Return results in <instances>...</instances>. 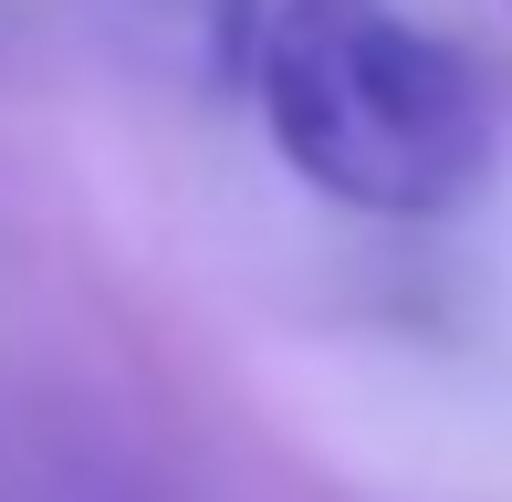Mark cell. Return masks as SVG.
Segmentation results:
<instances>
[{"instance_id":"6da1fadb","label":"cell","mask_w":512,"mask_h":502,"mask_svg":"<svg viewBox=\"0 0 512 502\" xmlns=\"http://www.w3.org/2000/svg\"><path fill=\"white\" fill-rule=\"evenodd\" d=\"M283 168L366 220H450L502 168V95L398 0H272L251 53Z\"/></svg>"},{"instance_id":"7a4b0ae2","label":"cell","mask_w":512,"mask_h":502,"mask_svg":"<svg viewBox=\"0 0 512 502\" xmlns=\"http://www.w3.org/2000/svg\"><path fill=\"white\" fill-rule=\"evenodd\" d=\"M262 11L272 0H126L147 63L178 84V95H251V53H262Z\"/></svg>"}]
</instances>
